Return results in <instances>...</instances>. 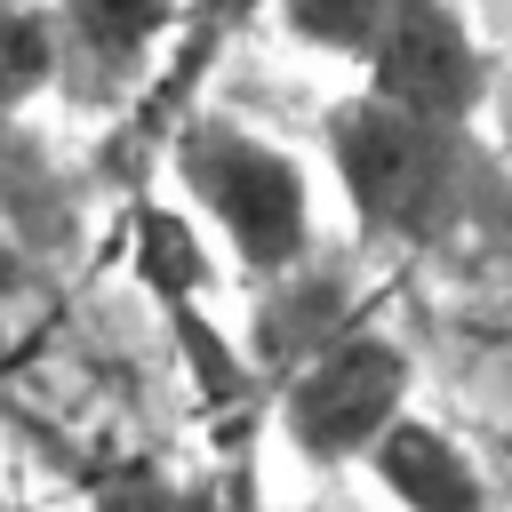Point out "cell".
<instances>
[{"label":"cell","instance_id":"cell-10","mask_svg":"<svg viewBox=\"0 0 512 512\" xmlns=\"http://www.w3.org/2000/svg\"><path fill=\"white\" fill-rule=\"evenodd\" d=\"M272 16H280V32H288L296 48H320V56L360 64L368 40H376L384 0H272Z\"/></svg>","mask_w":512,"mask_h":512},{"label":"cell","instance_id":"cell-2","mask_svg":"<svg viewBox=\"0 0 512 512\" xmlns=\"http://www.w3.org/2000/svg\"><path fill=\"white\" fill-rule=\"evenodd\" d=\"M168 168L192 192V208L224 232V248L240 256L248 288H272L296 264H312V176H304V160L288 144L200 112V120L176 128Z\"/></svg>","mask_w":512,"mask_h":512},{"label":"cell","instance_id":"cell-4","mask_svg":"<svg viewBox=\"0 0 512 512\" xmlns=\"http://www.w3.org/2000/svg\"><path fill=\"white\" fill-rule=\"evenodd\" d=\"M360 96L440 128H472L488 104V48L472 40L456 0H384L376 40L360 56Z\"/></svg>","mask_w":512,"mask_h":512},{"label":"cell","instance_id":"cell-3","mask_svg":"<svg viewBox=\"0 0 512 512\" xmlns=\"http://www.w3.org/2000/svg\"><path fill=\"white\" fill-rule=\"evenodd\" d=\"M408 392H416L408 344L352 320V328H336L320 352H304V360L280 376L272 424H280V440L296 448V464L344 472V464H360V456L408 416Z\"/></svg>","mask_w":512,"mask_h":512},{"label":"cell","instance_id":"cell-7","mask_svg":"<svg viewBox=\"0 0 512 512\" xmlns=\"http://www.w3.org/2000/svg\"><path fill=\"white\" fill-rule=\"evenodd\" d=\"M336 328H352L344 280L320 272V264H296L288 280H272V288L256 296V336H248V352H256L272 376H288V368H296L304 352H320Z\"/></svg>","mask_w":512,"mask_h":512},{"label":"cell","instance_id":"cell-1","mask_svg":"<svg viewBox=\"0 0 512 512\" xmlns=\"http://www.w3.org/2000/svg\"><path fill=\"white\" fill-rule=\"evenodd\" d=\"M320 152H328V176H336L360 240H384V248H448L504 192L496 168L480 160L472 128L416 120L360 88L320 112Z\"/></svg>","mask_w":512,"mask_h":512},{"label":"cell","instance_id":"cell-9","mask_svg":"<svg viewBox=\"0 0 512 512\" xmlns=\"http://www.w3.org/2000/svg\"><path fill=\"white\" fill-rule=\"evenodd\" d=\"M56 80V24L48 0H0V104L16 112Z\"/></svg>","mask_w":512,"mask_h":512},{"label":"cell","instance_id":"cell-6","mask_svg":"<svg viewBox=\"0 0 512 512\" xmlns=\"http://www.w3.org/2000/svg\"><path fill=\"white\" fill-rule=\"evenodd\" d=\"M192 0H48L56 24V72L80 64L88 80H136L152 64V48L184 24Z\"/></svg>","mask_w":512,"mask_h":512},{"label":"cell","instance_id":"cell-5","mask_svg":"<svg viewBox=\"0 0 512 512\" xmlns=\"http://www.w3.org/2000/svg\"><path fill=\"white\" fill-rule=\"evenodd\" d=\"M360 464H368V480H376L400 512H512V504L488 488V472L464 456V440L440 432V424H424V416H400Z\"/></svg>","mask_w":512,"mask_h":512},{"label":"cell","instance_id":"cell-12","mask_svg":"<svg viewBox=\"0 0 512 512\" xmlns=\"http://www.w3.org/2000/svg\"><path fill=\"white\" fill-rule=\"evenodd\" d=\"M8 128H16V112L0 104V184H8Z\"/></svg>","mask_w":512,"mask_h":512},{"label":"cell","instance_id":"cell-11","mask_svg":"<svg viewBox=\"0 0 512 512\" xmlns=\"http://www.w3.org/2000/svg\"><path fill=\"white\" fill-rule=\"evenodd\" d=\"M256 8H272V0H192V8H184V24H192V32H184V64H200V56H208L232 24H248Z\"/></svg>","mask_w":512,"mask_h":512},{"label":"cell","instance_id":"cell-13","mask_svg":"<svg viewBox=\"0 0 512 512\" xmlns=\"http://www.w3.org/2000/svg\"><path fill=\"white\" fill-rule=\"evenodd\" d=\"M0 512H16V504H0Z\"/></svg>","mask_w":512,"mask_h":512},{"label":"cell","instance_id":"cell-8","mask_svg":"<svg viewBox=\"0 0 512 512\" xmlns=\"http://www.w3.org/2000/svg\"><path fill=\"white\" fill-rule=\"evenodd\" d=\"M88 512H264L248 472H216V480H176L160 464H112L88 488Z\"/></svg>","mask_w":512,"mask_h":512}]
</instances>
